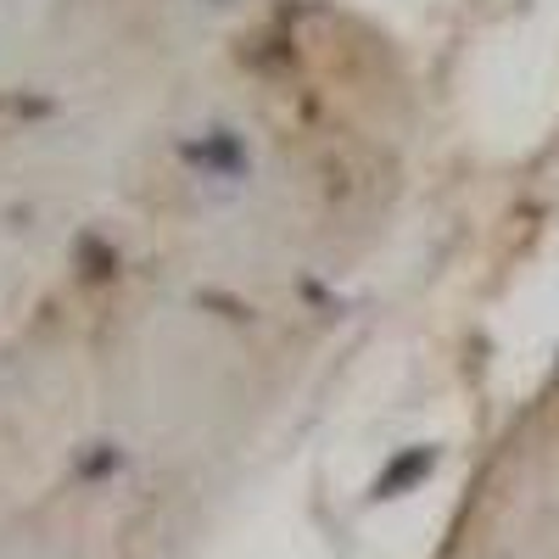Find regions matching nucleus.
Returning a JSON list of instances; mask_svg holds the SVG:
<instances>
[{
    "label": "nucleus",
    "instance_id": "nucleus-1",
    "mask_svg": "<svg viewBox=\"0 0 559 559\" xmlns=\"http://www.w3.org/2000/svg\"><path fill=\"white\" fill-rule=\"evenodd\" d=\"M179 157L202 168V174H224V179H241L247 174V146H241V134L236 129H207L202 140H185Z\"/></svg>",
    "mask_w": 559,
    "mask_h": 559
},
{
    "label": "nucleus",
    "instance_id": "nucleus-2",
    "mask_svg": "<svg viewBox=\"0 0 559 559\" xmlns=\"http://www.w3.org/2000/svg\"><path fill=\"white\" fill-rule=\"evenodd\" d=\"M431 464H437V448H408V453H397V459L386 464V476L376 481V498H392V492L414 487L419 476H431Z\"/></svg>",
    "mask_w": 559,
    "mask_h": 559
},
{
    "label": "nucleus",
    "instance_id": "nucleus-3",
    "mask_svg": "<svg viewBox=\"0 0 559 559\" xmlns=\"http://www.w3.org/2000/svg\"><path fill=\"white\" fill-rule=\"evenodd\" d=\"M73 252H79V269H84V280H112L118 274V252L96 236V229H84V236L73 241Z\"/></svg>",
    "mask_w": 559,
    "mask_h": 559
},
{
    "label": "nucleus",
    "instance_id": "nucleus-4",
    "mask_svg": "<svg viewBox=\"0 0 559 559\" xmlns=\"http://www.w3.org/2000/svg\"><path fill=\"white\" fill-rule=\"evenodd\" d=\"M118 464H123V453H118V448H107V442H96V453H90V459L79 464V471H84V476H102V471H118Z\"/></svg>",
    "mask_w": 559,
    "mask_h": 559
}]
</instances>
